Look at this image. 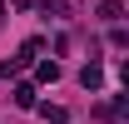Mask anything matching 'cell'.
Here are the masks:
<instances>
[{
  "instance_id": "cell-2",
  "label": "cell",
  "mask_w": 129,
  "mask_h": 124,
  "mask_svg": "<svg viewBox=\"0 0 129 124\" xmlns=\"http://www.w3.org/2000/svg\"><path fill=\"white\" fill-rule=\"evenodd\" d=\"M15 104L20 109H35V89H30V84H15Z\"/></svg>"
},
{
  "instance_id": "cell-5",
  "label": "cell",
  "mask_w": 129,
  "mask_h": 124,
  "mask_svg": "<svg viewBox=\"0 0 129 124\" xmlns=\"http://www.w3.org/2000/svg\"><path fill=\"white\" fill-rule=\"evenodd\" d=\"M99 20H119V0H104L99 5Z\"/></svg>"
},
{
  "instance_id": "cell-4",
  "label": "cell",
  "mask_w": 129,
  "mask_h": 124,
  "mask_svg": "<svg viewBox=\"0 0 129 124\" xmlns=\"http://www.w3.org/2000/svg\"><path fill=\"white\" fill-rule=\"evenodd\" d=\"M40 114H45L50 124H64V109H60V104H40Z\"/></svg>"
},
{
  "instance_id": "cell-3",
  "label": "cell",
  "mask_w": 129,
  "mask_h": 124,
  "mask_svg": "<svg viewBox=\"0 0 129 124\" xmlns=\"http://www.w3.org/2000/svg\"><path fill=\"white\" fill-rule=\"evenodd\" d=\"M35 75L45 79V84H55V79H60V65H55V60H45V65H40V70H35Z\"/></svg>"
},
{
  "instance_id": "cell-1",
  "label": "cell",
  "mask_w": 129,
  "mask_h": 124,
  "mask_svg": "<svg viewBox=\"0 0 129 124\" xmlns=\"http://www.w3.org/2000/svg\"><path fill=\"white\" fill-rule=\"evenodd\" d=\"M80 84H84V89H99V84H104L99 65H84V70H80Z\"/></svg>"
}]
</instances>
